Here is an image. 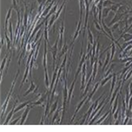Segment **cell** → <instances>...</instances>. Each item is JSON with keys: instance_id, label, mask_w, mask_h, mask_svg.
Segmentation results:
<instances>
[{"instance_id": "e575fe53", "label": "cell", "mask_w": 132, "mask_h": 132, "mask_svg": "<svg viewBox=\"0 0 132 132\" xmlns=\"http://www.w3.org/2000/svg\"><path fill=\"white\" fill-rule=\"evenodd\" d=\"M128 61H132V57H129V56H127V57H124V58H121V59H120V62L121 63H127Z\"/></svg>"}, {"instance_id": "b9f144b4", "label": "cell", "mask_w": 132, "mask_h": 132, "mask_svg": "<svg viewBox=\"0 0 132 132\" xmlns=\"http://www.w3.org/2000/svg\"><path fill=\"white\" fill-rule=\"evenodd\" d=\"M38 92V86H36V88H35V90L33 91V93H37Z\"/></svg>"}, {"instance_id": "9c48e42d", "label": "cell", "mask_w": 132, "mask_h": 132, "mask_svg": "<svg viewBox=\"0 0 132 132\" xmlns=\"http://www.w3.org/2000/svg\"><path fill=\"white\" fill-rule=\"evenodd\" d=\"M81 25H82V20H79L78 25H77V30H76V32H75V33H74V36H73L72 42H71V47H73V45H74V42H75V40L77 39V38L78 37V35L80 34V32H81Z\"/></svg>"}, {"instance_id": "1f68e13d", "label": "cell", "mask_w": 132, "mask_h": 132, "mask_svg": "<svg viewBox=\"0 0 132 132\" xmlns=\"http://www.w3.org/2000/svg\"><path fill=\"white\" fill-rule=\"evenodd\" d=\"M44 72H45V86H46V89L48 90V88L50 87V84H49V80H48V71H44Z\"/></svg>"}, {"instance_id": "484cf974", "label": "cell", "mask_w": 132, "mask_h": 132, "mask_svg": "<svg viewBox=\"0 0 132 132\" xmlns=\"http://www.w3.org/2000/svg\"><path fill=\"white\" fill-rule=\"evenodd\" d=\"M112 114H114V113L116 112L117 108H118V95L117 97L114 99V105H112Z\"/></svg>"}, {"instance_id": "8992f818", "label": "cell", "mask_w": 132, "mask_h": 132, "mask_svg": "<svg viewBox=\"0 0 132 132\" xmlns=\"http://www.w3.org/2000/svg\"><path fill=\"white\" fill-rule=\"evenodd\" d=\"M87 98H88V96H86V97H85L83 99H82L80 102L78 103V105L77 106V108H76V110H75V112H74V114H73V116H72V118H71V121H70V123H72L73 122V121L75 120V117H76V115H77V114L79 112V110L81 109V108L84 106V104H85V102H86V100L87 99Z\"/></svg>"}, {"instance_id": "5b68a950", "label": "cell", "mask_w": 132, "mask_h": 132, "mask_svg": "<svg viewBox=\"0 0 132 132\" xmlns=\"http://www.w3.org/2000/svg\"><path fill=\"white\" fill-rule=\"evenodd\" d=\"M51 93L50 92H46L44 94H42V96L41 97V99H38L35 102H33L32 105L33 106H41V107H44V102L46 101V99H48V94Z\"/></svg>"}, {"instance_id": "f546056e", "label": "cell", "mask_w": 132, "mask_h": 132, "mask_svg": "<svg viewBox=\"0 0 132 132\" xmlns=\"http://www.w3.org/2000/svg\"><path fill=\"white\" fill-rule=\"evenodd\" d=\"M62 110V108H58L56 109V111L55 112V114L53 115V118H52V121H51V124H55V121L56 120V118L59 116V114H60V111Z\"/></svg>"}, {"instance_id": "2e32d148", "label": "cell", "mask_w": 132, "mask_h": 132, "mask_svg": "<svg viewBox=\"0 0 132 132\" xmlns=\"http://www.w3.org/2000/svg\"><path fill=\"white\" fill-rule=\"evenodd\" d=\"M67 52H68V44H67V42H66V41H65V42H64V46H63V48H62V49H61V52H60V54H59L58 60H60V61H61L62 56L65 55Z\"/></svg>"}, {"instance_id": "e0dca14e", "label": "cell", "mask_w": 132, "mask_h": 132, "mask_svg": "<svg viewBox=\"0 0 132 132\" xmlns=\"http://www.w3.org/2000/svg\"><path fill=\"white\" fill-rule=\"evenodd\" d=\"M57 107H58V100H55V102L50 106V111H49V113H48V118L49 116H51V115L54 114V112L56 111Z\"/></svg>"}, {"instance_id": "44dd1931", "label": "cell", "mask_w": 132, "mask_h": 132, "mask_svg": "<svg viewBox=\"0 0 132 132\" xmlns=\"http://www.w3.org/2000/svg\"><path fill=\"white\" fill-rule=\"evenodd\" d=\"M112 77H113V74H112V73H110L108 76L105 77L103 79H101V80H100V86H103L104 85H106V84L108 83L109 80H111V79H112Z\"/></svg>"}, {"instance_id": "7a4b0ae2", "label": "cell", "mask_w": 132, "mask_h": 132, "mask_svg": "<svg viewBox=\"0 0 132 132\" xmlns=\"http://www.w3.org/2000/svg\"><path fill=\"white\" fill-rule=\"evenodd\" d=\"M58 42H59V35L58 37L55 40V42L54 44V46L51 47L49 48V51L52 53V57H53V70H55V58H56V55H57V51L59 50L58 49Z\"/></svg>"}, {"instance_id": "74e56055", "label": "cell", "mask_w": 132, "mask_h": 132, "mask_svg": "<svg viewBox=\"0 0 132 132\" xmlns=\"http://www.w3.org/2000/svg\"><path fill=\"white\" fill-rule=\"evenodd\" d=\"M20 119H21V117H20H20H18V118H16L14 121H12L11 122H10V124H11V125H16L17 123H19V121H20Z\"/></svg>"}, {"instance_id": "9a60e30c", "label": "cell", "mask_w": 132, "mask_h": 132, "mask_svg": "<svg viewBox=\"0 0 132 132\" xmlns=\"http://www.w3.org/2000/svg\"><path fill=\"white\" fill-rule=\"evenodd\" d=\"M31 103H32V100H28V101H26V102H23V103H21L20 105H17L16 106L15 109H14V113L19 112L20 110L23 109L24 108H26V106H28L29 104H31Z\"/></svg>"}, {"instance_id": "ab89813d", "label": "cell", "mask_w": 132, "mask_h": 132, "mask_svg": "<svg viewBox=\"0 0 132 132\" xmlns=\"http://www.w3.org/2000/svg\"><path fill=\"white\" fill-rule=\"evenodd\" d=\"M42 93H39V94H38L37 96L35 97L34 99H39V98H40V97H42Z\"/></svg>"}, {"instance_id": "ee69618b", "label": "cell", "mask_w": 132, "mask_h": 132, "mask_svg": "<svg viewBox=\"0 0 132 132\" xmlns=\"http://www.w3.org/2000/svg\"><path fill=\"white\" fill-rule=\"evenodd\" d=\"M132 110V109H131ZM131 120H132V114H131Z\"/></svg>"}, {"instance_id": "3957f363", "label": "cell", "mask_w": 132, "mask_h": 132, "mask_svg": "<svg viewBox=\"0 0 132 132\" xmlns=\"http://www.w3.org/2000/svg\"><path fill=\"white\" fill-rule=\"evenodd\" d=\"M86 69H87V64L86 63L83 64L81 70V86H80V90H83L86 87Z\"/></svg>"}, {"instance_id": "60d3db41", "label": "cell", "mask_w": 132, "mask_h": 132, "mask_svg": "<svg viewBox=\"0 0 132 132\" xmlns=\"http://www.w3.org/2000/svg\"><path fill=\"white\" fill-rule=\"evenodd\" d=\"M36 1H37V3H38L39 4H42V2H43V0H36Z\"/></svg>"}, {"instance_id": "f35d334b", "label": "cell", "mask_w": 132, "mask_h": 132, "mask_svg": "<svg viewBox=\"0 0 132 132\" xmlns=\"http://www.w3.org/2000/svg\"><path fill=\"white\" fill-rule=\"evenodd\" d=\"M131 28H132V23L130 25V26H129V27H128V28L126 29V30H124V32H123V33H128V31L130 30V29H131Z\"/></svg>"}, {"instance_id": "5bb4252c", "label": "cell", "mask_w": 132, "mask_h": 132, "mask_svg": "<svg viewBox=\"0 0 132 132\" xmlns=\"http://www.w3.org/2000/svg\"><path fill=\"white\" fill-rule=\"evenodd\" d=\"M35 88H36V85L33 83V80H31V82H30V87H29L28 89L26 91V92H25L24 94H23V97H26V96H27L29 93H31V92H33V91L35 90Z\"/></svg>"}, {"instance_id": "7bdbcfd3", "label": "cell", "mask_w": 132, "mask_h": 132, "mask_svg": "<svg viewBox=\"0 0 132 132\" xmlns=\"http://www.w3.org/2000/svg\"><path fill=\"white\" fill-rule=\"evenodd\" d=\"M17 1H18V2H19V3H20V0H17Z\"/></svg>"}, {"instance_id": "7c38bea8", "label": "cell", "mask_w": 132, "mask_h": 132, "mask_svg": "<svg viewBox=\"0 0 132 132\" xmlns=\"http://www.w3.org/2000/svg\"><path fill=\"white\" fill-rule=\"evenodd\" d=\"M9 55L8 54L5 55V56L4 57V59L2 60V63H1V83L3 81V77H4V66L7 64V61H8Z\"/></svg>"}, {"instance_id": "ffe728a7", "label": "cell", "mask_w": 132, "mask_h": 132, "mask_svg": "<svg viewBox=\"0 0 132 132\" xmlns=\"http://www.w3.org/2000/svg\"><path fill=\"white\" fill-rule=\"evenodd\" d=\"M110 63V53L108 52V54H107V56H106V59H105V62H104V64L103 66H102V72L104 73V70H105V69L107 68V66Z\"/></svg>"}, {"instance_id": "277c9868", "label": "cell", "mask_w": 132, "mask_h": 132, "mask_svg": "<svg viewBox=\"0 0 132 132\" xmlns=\"http://www.w3.org/2000/svg\"><path fill=\"white\" fill-rule=\"evenodd\" d=\"M33 106L32 105V103L29 104L28 106H26V109H25L24 113L22 114V116H21V119H20V125H24L25 122H26V120L28 116V114H29V111L31 110V108H33Z\"/></svg>"}, {"instance_id": "52a82bcc", "label": "cell", "mask_w": 132, "mask_h": 132, "mask_svg": "<svg viewBox=\"0 0 132 132\" xmlns=\"http://www.w3.org/2000/svg\"><path fill=\"white\" fill-rule=\"evenodd\" d=\"M17 103H18V100H16L15 103H14V105H13V107H12V109H11V111H10V113L7 114L6 119H5V121H4V122H3V125H7V124H9V123H10V121H11V117H12L13 114H14V109H15L16 106H17Z\"/></svg>"}, {"instance_id": "603a6c76", "label": "cell", "mask_w": 132, "mask_h": 132, "mask_svg": "<svg viewBox=\"0 0 132 132\" xmlns=\"http://www.w3.org/2000/svg\"><path fill=\"white\" fill-rule=\"evenodd\" d=\"M110 110H112V109H111V108H110ZM110 110H109V111H108V112H106V113H105V114H104V115H102V116H101L100 118H99V120H98V121H96V122H94L95 124H101V122H102V121H105L106 119H107V117H108V115H109ZM94 123H93V124H94Z\"/></svg>"}, {"instance_id": "f1b7e54d", "label": "cell", "mask_w": 132, "mask_h": 132, "mask_svg": "<svg viewBox=\"0 0 132 132\" xmlns=\"http://www.w3.org/2000/svg\"><path fill=\"white\" fill-rule=\"evenodd\" d=\"M55 14H52L50 17V20H48V29H51V27H52V26L54 25V22L55 21Z\"/></svg>"}, {"instance_id": "d4e9b609", "label": "cell", "mask_w": 132, "mask_h": 132, "mask_svg": "<svg viewBox=\"0 0 132 132\" xmlns=\"http://www.w3.org/2000/svg\"><path fill=\"white\" fill-rule=\"evenodd\" d=\"M110 11H111L110 7H103V9H102V18L105 19V18L108 17Z\"/></svg>"}, {"instance_id": "6da1fadb", "label": "cell", "mask_w": 132, "mask_h": 132, "mask_svg": "<svg viewBox=\"0 0 132 132\" xmlns=\"http://www.w3.org/2000/svg\"><path fill=\"white\" fill-rule=\"evenodd\" d=\"M20 69H19V70H18V71H17V73H16V75H15L14 80H13V82H12L11 90H10L9 93L7 94L6 98H5V101H4V104H3L2 107H1V119H2V120H3V117H4V112L6 111L7 106H8L9 101H10V99H11V93H12V92H13V89H14V87H15V84H16V81H17V78H18V77H19V74H20Z\"/></svg>"}, {"instance_id": "30bf717a", "label": "cell", "mask_w": 132, "mask_h": 132, "mask_svg": "<svg viewBox=\"0 0 132 132\" xmlns=\"http://www.w3.org/2000/svg\"><path fill=\"white\" fill-rule=\"evenodd\" d=\"M13 6L10 7V9L8 10L7 11V14H6V17H5V21H4V32H7V29H8V23L10 21V19H11V10H12Z\"/></svg>"}, {"instance_id": "ac0fdd59", "label": "cell", "mask_w": 132, "mask_h": 132, "mask_svg": "<svg viewBox=\"0 0 132 132\" xmlns=\"http://www.w3.org/2000/svg\"><path fill=\"white\" fill-rule=\"evenodd\" d=\"M121 38L124 40V42H129V41L132 40V34L131 33H122L121 35H120V37L118 38V41L120 39H121Z\"/></svg>"}, {"instance_id": "d6a6232c", "label": "cell", "mask_w": 132, "mask_h": 132, "mask_svg": "<svg viewBox=\"0 0 132 132\" xmlns=\"http://www.w3.org/2000/svg\"><path fill=\"white\" fill-rule=\"evenodd\" d=\"M114 4H115V3H114L113 1H111V0H103V7L111 6V5Z\"/></svg>"}, {"instance_id": "4316f807", "label": "cell", "mask_w": 132, "mask_h": 132, "mask_svg": "<svg viewBox=\"0 0 132 132\" xmlns=\"http://www.w3.org/2000/svg\"><path fill=\"white\" fill-rule=\"evenodd\" d=\"M121 4H112L111 6H109L110 7V10H111L112 11H114V13H116L117 11H118L119 7L121 6Z\"/></svg>"}, {"instance_id": "8fae6325", "label": "cell", "mask_w": 132, "mask_h": 132, "mask_svg": "<svg viewBox=\"0 0 132 132\" xmlns=\"http://www.w3.org/2000/svg\"><path fill=\"white\" fill-rule=\"evenodd\" d=\"M29 71H30V64H26V70H25V74H24V77H23V79H22V81H21V84H20V89L22 87V86H24L25 82L27 81V75H28Z\"/></svg>"}, {"instance_id": "d590c367", "label": "cell", "mask_w": 132, "mask_h": 132, "mask_svg": "<svg viewBox=\"0 0 132 132\" xmlns=\"http://www.w3.org/2000/svg\"><path fill=\"white\" fill-rule=\"evenodd\" d=\"M119 26H120V23H119V22H117V23L114 24V25L112 26V27H111V31H112V32L115 31L117 28H119Z\"/></svg>"}, {"instance_id": "cb8c5ba5", "label": "cell", "mask_w": 132, "mask_h": 132, "mask_svg": "<svg viewBox=\"0 0 132 132\" xmlns=\"http://www.w3.org/2000/svg\"><path fill=\"white\" fill-rule=\"evenodd\" d=\"M115 43L114 42H111V54H110V62L112 61L113 58H114V55L115 54Z\"/></svg>"}, {"instance_id": "83f0119b", "label": "cell", "mask_w": 132, "mask_h": 132, "mask_svg": "<svg viewBox=\"0 0 132 132\" xmlns=\"http://www.w3.org/2000/svg\"><path fill=\"white\" fill-rule=\"evenodd\" d=\"M90 28V27H89ZM89 28H87V33H88V40H89V42L91 44L94 43V39H93V35L92 33V31L90 30Z\"/></svg>"}, {"instance_id": "4dcf8cb0", "label": "cell", "mask_w": 132, "mask_h": 132, "mask_svg": "<svg viewBox=\"0 0 132 132\" xmlns=\"http://www.w3.org/2000/svg\"><path fill=\"white\" fill-rule=\"evenodd\" d=\"M8 29H9V36L11 38V42L13 41V33H12V22H9V26H8Z\"/></svg>"}, {"instance_id": "d6986e66", "label": "cell", "mask_w": 132, "mask_h": 132, "mask_svg": "<svg viewBox=\"0 0 132 132\" xmlns=\"http://www.w3.org/2000/svg\"><path fill=\"white\" fill-rule=\"evenodd\" d=\"M66 2H67V0H64V3L60 5V7H59V9L57 10L56 11V12H55V20H57L58 18H59V16H60V14H61V12H62V10L65 7V4H66Z\"/></svg>"}, {"instance_id": "836d02e7", "label": "cell", "mask_w": 132, "mask_h": 132, "mask_svg": "<svg viewBox=\"0 0 132 132\" xmlns=\"http://www.w3.org/2000/svg\"><path fill=\"white\" fill-rule=\"evenodd\" d=\"M41 35H42V30H39L37 32V33H36V36H35L34 40H33V43H32V44H36V42H38V40H39V38H40V36H41Z\"/></svg>"}, {"instance_id": "7402d4cb", "label": "cell", "mask_w": 132, "mask_h": 132, "mask_svg": "<svg viewBox=\"0 0 132 132\" xmlns=\"http://www.w3.org/2000/svg\"><path fill=\"white\" fill-rule=\"evenodd\" d=\"M93 24H94V26H95V27H96L97 30L99 31V32H102V33H104V34L108 36V33H106L105 30H104V29L102 28V27H101L100 25H99V22H98V21H97V20H93Z\"/></svg>"}, {"instance_id": "8d00e7d4", "label": "cell", "mask_w": 132, "mask_h": 132, "mask_svg": "<svg viewBox=\"0 0 132 132\" xmlns=\"http://www.w3.org/2000/svg\"><path fill=\"white\" fill-rule=\"evenodd\" d=\"M4 38H5V36H4L2 32H1V50H2V48L4 44Z\"/></svg>"}, {"instance_id": "ba28073f", "label": "cell", "mask_w": 132, "mask_h": 132, "mask_svg": "<svg viewBox=\"0 0 132 132\" xmlns=\"http://www.w3.org/2000/svg\"><path fill=\"white\" fill-rule=\"evenodd\" d=\"M77 80V77H74V79H73L72 83H71V86L70 87V90H69V93H68V99H67V104L70 105V99L72 98V95H73V90H74V86H75V82Z\"/></svg>"}, {"instance_id": "4fadbf2b", "label": "cell", "mask_w": 132, "mask_h": 132, "mask_svg": "<svg viewBox=\"0 0 132 132\" xmlns=\"http://www.w3.org/2000/svg\"><path fill=\"white\" fill-rule=\"evenodd\" d=\"M116 81H117V78H116V73H113V77H112V84H111V88H110V94L108 96V98H111L112 96L113 92H114V88H115V84H116Z\"/></svg>"}]
</instances>
